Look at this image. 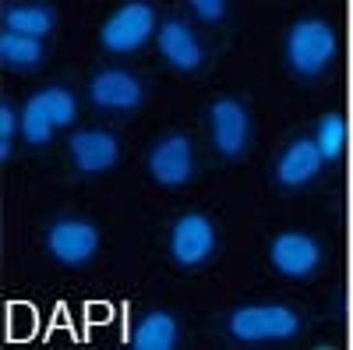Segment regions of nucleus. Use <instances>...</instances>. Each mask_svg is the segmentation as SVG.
Here are the masks:
<instances>
[{
    "label": "nucleus",
    "mask_w": 353,
    "mask_h": 350,
    "mask_svg": "<svg viewBox=\"0 0 353 350\" xmlns=\"http://www.w3.org/2000/svg\"><path fill=\"white\" fill-rule=\"evenodd\" d=\"M339 53V36L325 18H301L286 32V64L301 78L325 75Z\"/></svg>",
    "instance_id": "obj_1"
},
{
    "label": "nucleus",
    "mask_w": 353,
    "mask_h": 350,
    "mask_svg": "<svg viewBox=\"0 0 353 350\" xmlns=\"http://www.w3.org/2000/svg\"><path fill=\"white\" fill-rule=\"evenodd\" d=\"M230 336L265 343V340H290L301 333V315L286 304H244L230 315Z\"/></svg>",
    "instance_id": "obj_2"
},
{
    "label": "nucleus",
    "mask_w": 353,
    "mask_h": 350,
    "mask_svg": "<svg viewBox=\"0 0 353 350\" xmlns=\"http://www.w3.org/2000/svg\"><path fill=\"white\" fill-rule=\"evenodd\" d=\"M156 32V11L152 4H141V0H131V4H121L99 28V43L110 53H134Z\"/></svg>",
    "instance_id": "obj_3"
},
{
    "label": "nucleus",
    "mask_w": 353,
    "mask_h": 350,
    "mask_svg": "<svg viewBox=\"0 0 353 350\" xmlns=\"http://www.w3.org/2000/svg\"><path fill=\"white\" fill-rule=\"evenodd\" d=\"M219 237H216V223L205 213H184L170 230V258L181 269H198L212 258Z\"/></svg>",
    "instance_id": "obj_4"
},
{
    "label": "nucleus",
    "mask_w": 353,
    "mask_h": 350,
    "mask_svg": "<svg viewBox=\"0 0 353 350\" xmlns=\"http://www.w3.org/2000/svg\"><path fill=\"white\" fill-rule=\"evenodd\" d=\"M46 251L57 262H64V266H85L99 251V230H96V223H88L81 216H64V220L50 223Z\"/></svg>",
    "instance_id": "obj_5"
},
{
    "label": "nucleus",
    "mask_w": 353,
    "mask_h": 350,
    "mask_svg": "<svg viewBox=\"0 0 353 350\" xmlns=\"http://www.w3.org/2000/svg\"><path fill=\"white\" fill-rule=\"evenodd\" d=\"M209 135L212 145L226 156V159H237L244 156L248 142H251V113L241 99L223 96L209 106Z\"/></svg>",
    "instance_id": "obj_6"
},
{
    "label": "nucleus",
    "mask_w": 353,
    "mask_h": 350,
    "mask_svg": "<svg viewBox=\"0 0 353 350\" xmlns=\"http://www.w3.org/2000/svg\"><path fill=\"white\" fill-rule=\"evenodd\" d=\"M269 262L290 280H307L321 266V244L304 230H283L269 244Z\"/></svg>",
    "instance_id": "obj_7"
},
{
    "label": "nucleus",
    "mask_w": 353,
    "mask_h": 350,
    "mask_svg": "<svg viewBox=\"0 0 353 350\" xmlns=\"http://www.w3.org/2000/svg\"><path fill=\"white\" fill-rule=\"evenodd\" d=\"M149 173L163 188H184L194 177V149L188 135H166L149 153Z\"/></svg>",
    "instance_id": "obj_8"
},
{
    "label": "nucleus",
    "mask_w": 353,
    "mask_h": 350,
    "mask_svg": "<svg viewBox=\"0 0 353 350\" xmlns=\"http://www.w3.org/2000/svg\"><path fill=\"white\" fill-rule=\"evenodd\" d=\"M88 99L103 110H134L145 99L141 81L124 68H103L88 81Z\"/></svg>",
    "instance_id": "obj_9"
},
{
    "label": "nucleus",
    "mask_w": 353,
    "mask_h": 350,
    "mask_svg": "<svg viewBox=\"0 0 353 350\" xmlns=\"http://www.w3.org/2000/svg\"><path fill=\"white\" fill-rule=\"evenodd\" d=\"M156 46H159V53L166 57V64L176 68V71H184V75L198 71L201 61H205V50H201L198 36L191 32V25H184L181 18H170V21L159 25Z\"/></svg>",
    "instance_id": "obj_10"
},
{
    "label": "nucleus",
    "mask_w": 353,
    "mask_h": 350,
    "mask_svg": "<svg viewBox=\"0 0 353 350\" xmlns=\"http://www.w3.org/2000/svg\"><path fill=\"white\" fill-rule=\"evenodd\" d=\"M321 166H325V156L318 153V145L314 138H297V142H290L286 149L279 153L276 159V181L283 188H307Z\"/></svg>",
    "instance_id": "obj_11"
},
{
    "label": "nucleus",
    "mask_w": 353,
    "mask_h": 350,
    "mask_svg": "<svg viewBox=\"0 0 353 350\" xmlns=\"http://www.w3.org/2000/svg\"><path fill=\"white\" fill-rule=\"evenodd\" d=\"M71 163L81 170V173H103L110 170L117 159H121V145H117V138L110 131H74L71 142Z\"/></svg>",
    "instance_id": "obj_12"
},
{
    "label": "nucleus",
    "mask_w": 353,
    "mask_h": 350,
    "mask_svg": "<svg viewBox=\"0 0 353 350\" xmlns=\"http://www.w3.org/2000/svg\"><path fill=\"white\" fill-rule=\"evenodd\" d=\"M181 340V326L170 311H145L131 333V343L138 350H173Z\"/></svg>",
    "instance_id": "obj_13"
},
{
    "label": "nucleus",
    "mask_w": 353,
    "mask_h": 350,
    "mask_svg": "<svg viewBox=\"0 0 353 350\" xmlns=\"http://www.w3.org/2000/svg\"><path fill=\"white\" fill-rule=\"evenodd\" d=\"M53 25H57V14L50 4H8L4 8V32L43 39L50 36Z\"/></svg>",
    "instance_id": "obj_14"
},
{
    "label": "nucleus",
    "mask_w": 353,
    "mask_h": 350,
    "mask_svg": "<svg viewBox=\"0 0 353 350\" xmlns=\"http://www.w3.org/2000/svg\"><path fill=\"white\" fill-rule=\"evenodd\" d=\"M43 39H32V36H18V32H4L0 36V61L8 68H18V71H28L43 61Z\"/></svg>",
    "instance_id": "obj_15"
},
{
    "label": "nucleus",
    "mask_w": 353,
    "mask_h": 350,
    "mask_svg": "<svg viewBox=\"0 0 353 350\" xmlns=\"http://www.w3.org/2000/svg\"><path fill=\"white\" fill-rule=\"evenodd\" d=\"M314 145L325 159H339L346 149V117L343 113H321L314 128Z\"/></svg>",
    "instance_id": "obj_16"
},
{
    "label": "nucleus",
    "mask_w": 353,
    "mask_h": 350,
    "mask_svg": "<svg viewBox=\"0 0 353 350\" xmlns=\"http://www.w3.org/2000/svg\"><path fill=\"white\" fill-rule=\"evenodd\" d=\"M21 138L28 142V145H46L50 138H53V121H50V113H46V106H43V99L39 96H32L25 106H21Z\"/></svg>",
    "instance_id": "obj_17"
},
{
    "label": "nucleus",
    "mask_w": 353,
    "mask_h": 350,
    "mask_svg": "<svg viewBox=\"0 0 353 350\" xmlns=\"http://www.w3.org/2000/svg\"><path fill=\"white\" fill-rule=\"evenodd\" d=\"M39 99H43V106H46V113H50V121H53L57 128H71V124H74L78 103H74V96H71L68 89H61V85H50V89L39 93Z\"/></svg>",
    "instance_id": "obj_18"
},
{
    "label": "nucleus",
    "mask_w": 353,
    "mask_h": 350,
    "mask_svg": "<svg viewBox=\"0 0 353 350\" xmlns=\"http://www.w3.org/2000/svg\"><path fill=\"white\" fill-rule=\"evenodd\" d=\"M14 131H21V117H14V106L4 103V106H0V156H4V159L11 156Z\"/></svg>",
    "instance_id": "obj_19"
},
{
    "label": "nucleus",
    "mask_w": 353,
    "mask_h": 350,
    "mask_svg": "<svg viewBox=\"0 0 353 350\" xmlns=\"http://www.w3.org/2000/svg\"><path fill=\"white\" fill-rule=\"evenodd\" d=\"M194 14L205 18V21H219L226 14V0H194Z\"/></svg>",
    "instance_id": "obj_20"
}]
</instances>
